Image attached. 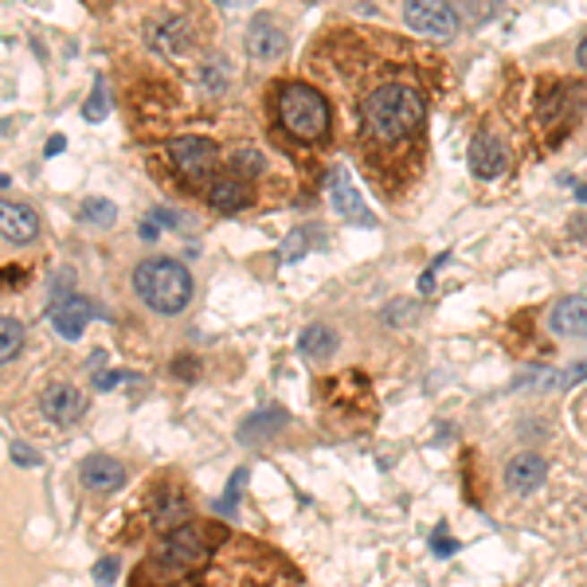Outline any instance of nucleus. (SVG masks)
I'll list each match as a JSON object with an SVG mask.
<instances>
[{
    "label": "nucleus",
    "instance_id": "nucleus-11",
    "mask_svg": "<svg viewBox=\"0 0 587 587\" xmlns=\"http://www.w3.org/2000/svg\"><path fill=\"white\" fill-rule=\"evenodd\" d=\"M329 200H333V208L341 211L345 220L352 223H365V228H376V216L365 208V200H360V192L349 185L345 168H333V188H329Z\"/></svg>",
    "mask_w": 587,
    "mask_h": 587
},
{
    "label": "nucleus",
    "instance_id": "nucleus-6",
    "mask_svg": "<svg viewBox=\"0 0 587 587\" xmlns=\"http://www.w3.org/2000/svg\"><path fill=\"white\" fill-rule=\"evenodd\" d=\"M403 20L431 39H451L458 31V16L451 0H403Z\"/></svg>",
    "mask_w": 587,
    "mask_h": 587
},
{
    "label": "nucleus",
    "instance_id": "nucleus-28",
    "mask_svg": "<svg viewBox=\"0 0 587 587\" xmlns=\"http://www.w3.org/2000/svg\"><path fill=\"white\" fill-rule=\"evenodd\" d=\"M117 568H122V564H117V557H102L99 564H94V583H99V587H110V583L117 580Z\"/></svg>",
    "mask_w": 587,
    "mask_h": 587
},
{
    "label": "nucleus",
    "instance_id": "nucleus-15",
    "mask_svg": "<svg viewBox=\"0 0 587 587\" xmlns=\"http://www.w3.org/2000/svg\"><path fill=\"white\" fill-rule=\"evenodd\" d=\"M548 329L557 337H587V302L583 298H560L548 317Z\"/></svg>",
    "mask_w": 587,
    "mask_h": 587
},
{
    "label": "nucleus",
    "instance_id": "nucleus-21",
    "mask_svg": "<svg viewBox=\"0 0 587 587\" xmlns=\"http://www.w3.org/2000/svg\"><path fill=\"white\" fill-rule=\"evenodd\" d=\"M279 427H286V411H266V415H251V419H243L239 427V439L243 443H255V439H263V435H274Z\"/></svg>",
    "mask_w": 587,
    "mask_h": 587
},
{
    "label": "nucleus",
    "instance_id": "nucleus-22",
    "mask_svg": "<svg viewBox=\"0 0 587 587\" xmlns=\"http://www.w3.org/2000/svg\"><path fill=\"white\" fill-rule=\"evenodd\" d=\"M20 349H24V325H20L16 317H4V322H0V360L13 365L20 357Z\"/></svg>",
    "mask_w": 587,
    "mask_h": 587
},
{
    "label": "nucleus",
    "instance_id": "nucleus-32",
    "mask_svg": "<svg viewBox=\"0 0 587 587\" xmlns=\"http://www.w3.org/2000/svg\"><path fill=\"white\" fill-rule=\"evenodd\" d=\"M431 544H435V557H451V552H454V540H446V532H443V529H435Z\"/></svg>",
    "mask_w": 587,
    "mask_h": 587
},
{
    "label": "nucleus",
    "instance_id": "nucleus-17",
    "mask_svg": "<svg viewBox=\"0 0 587 587\" xmlns=\"http://www.w3.org/2000/svg\"><path fill=\"white\" fill-rule=\"evenodd\" d=\"M575 91L572 87H557V91H548L544 94V102H540V122L548 125V130H564V125L575 117Z\"/></svg>",
    "mask_w": 587,
    "mask_h": 587
},
{
    "label": "nucleus",
    "instance_id": "nucleus-3",
    "mask_svg": "<svg viewBox=\"0 0 587 587\" xmlns=\"http://www.w3.org/2000/svg\"><path fill=\"white\" fill-rule=\"evenodd\" d=\"M211 532H216V529H208V525H180V529H173L161 540V548H157V557L145 568V575L153 583H168V580H180V575L196 572L200 564L208 560V552H211V544H208Z\"/></svg>",
    "mask_w": 587,
    "mask_h": 587
},
{
    "label": "nucleus",
    "instance_id": "nucleus-2",
    "mask_svg": "<svg viewBox=\"0 0 587 587\" xmlns=\"http://www.w3.org/2000/svg\"><path fill=\"white\" fill-rule=\"evenodd\" d=\"M134 290L153 314H180L192 302V274L173 259H145L134 271Z\"/></svg>",
    "mask_w": 587,
    "mask_h": 587
},
{
    "label": "nucleus",
    "instance_id": "nucleus-12",
    "mask_svg": "<svg viewBox=\"0 0 587 587\" xmlns=\"http://www.w3.org/2000/svg\"><path fill=\"white\" fill-rule=\"evenodd\" d=\"M0 231H4L8 243H31L39 235V216L28 204H16V200H4L0 204Z\"/></svg>",
    "mask_w": 587,
    "mask_h": 587
},
{
    "label": "nucleus",
    "instance_id": "nucleus-26",
    "mask_svg": "<svg viewBox=\"0 0 587 587\" xmlns=\"http://www.w3.org/2000/svg\"><path fill=\"white\" fill-rule=\"evenodd\" d=\"M243 482H247V470H235L231 482H228V494H223V501H216V514H231L235 501L243 494Z\"/></svg>",
    "mask_w": 587,
    "mask_h": 587
},
{
    "label": "nucleus",
    "instance_id": "nucleus-4",
    "mask_svg": "<svg viewBox=\"0 0 587 587\" xmlns=\"http://www.w3.org/2000/svg\"><path fill=\"white\" fill-rule=\"evenodd\" d=\"M279 122L286 134L302 137V142H322L329 134V102L322 91L306 87V82H286L279 91Z\"/></svg>",
    "mask_w": 587,
    "mask_h": 587
},
{
    "label": "nucleus",
    "instance_id": "nucleus-33",
    "mask_svg": "<svg viewBox=\"0 0 587 587\" xmlns=\"http://www.w3.org/2000/svg\"><path fill=\"white\" fill-rule=\"evenodd\" d=\"M122 380H134V376L130 372H99V380L94 384H99V388H114V384H122Z\"/></svg>",
    "mask_w": 587,
    "mask_h": 587
},
{
    "label": "nucleus",
    "instance_id": "nucleus-8",
    "mask_svg": "<svg viewBox=\"0 0 587 587\" xmlns=\"http://www.w3.org/2000/svg\"><path fill=\"white\" fill-rule=\"evenodd\" d=\"M79 482L94 489V494H110V489L125 486V466L110 454H91V458H82V466H79Z\"/></svg>",
    "mask_w": 587,
    "mask_h": 587
},
{
    "label": "nucleus",
    "instance_id": "nucleus-16",
    "mask_svg": "<svg viewBox=\"0 0 587 587\" xmlns=\"http://www.w3.org/2000/svg\"><path fill=\"white\" fill-rule=\"evenodd\" d=\"M188 497L180 494V489H161V497L153 501V525L157 529H165V532H173V529H180V525H188Z\"/></svg>",
    "mask_w": 587,
    "mask_h": 587
},
{
    "label": "nucleus",
    "instance_id": "nucleus-25",
    "mask_svg": "<svg viewBox=\"0 0 587 587\" xmlns=\"http://www.w3.org/2000/svg\"><path fill=\"white\" fill-rule=\"evenodd\" d=\"M200 82H204L208 91H228V63H220V59H211L204 63V71H200Z\"/></svg>",
    "mask_w": 587,
    "mask_h": 587
},
{
    "label": "nucleus",
    "instance_id": "nucleus-37",
    "mask_svg": "<svg viewBox=\"0 0 587 587\" xmlns=\"http://www.w3.org/2000/svg\"><path fill=\"white\" fill-rule=\"evenodd\" d=\"M157 235H161L157 231V223H142V239H157Z\"/></svg>",
    "mask_w": 587,
    "mask_h": 587
},
{
    "label": "nucleus",
    "instance_id": "nucleus-29",
    "mask_svg": "<svg viewBox=\"0 0 587 587\" xmlns=\"http://www.w3.org/2000/svg\"><path fill=\"white\" fill-rule=\"evenodd\" d=\"M231 168H239V173L255 177V173H263V157H259V153H251V149H243V153H235V157H231Z\"/></svg>",
    "mask_w": 587,
    "mask_h": 587
},
{
    "label": "nucleus",
    "instance_id": "nucleus-14",
    "mask_svg": "<svg viewBox=\"0 0 587 587\" xmlns=\"http://www.w3.org/2000/svg\"><path fill=\"white\" fill-rule=\"evenodd\" d=\"M247 51H251V59H259V63L279 59L286 51V31L279 24H271V20H255L247 31Z\"/></svg>",
    "mask_w": 587,
    "mask_h": 587
},
{
    "label": "nucleus",
    "instance_id": "nucleus-38",
    "mask_svg": "<svg viewBox=\"0 0 587 587\" xmlns=\"http://www.w3.org/2000/svg\"><path fill=\"white\" fill-rule=\"evenodd\" d=\"M216 4H231V0H216Z\"/></svg>",
    "mask_w": 587,
    "mask_h": 587
},
{
    "label": "nucleus",
    "instance_id": "nucleus-35",
    "mask_svg": "<svg viewBox=\"0 0 587 587\" xmlns=\"http://www.w3.org/2000/svg\"><path fill=\"white\" fill-rule=\"evenodd\" d=\"M153 216H157V223H168V228H173V223H180V220H177V211H165V208H157Z\"/></svg>",
    "mask_w": 587,
    "mask_h": 587
},
{
    "label": "nucleus",
    "instance_id": "nucleus-34",
    "mask_svg": "<svg viewBox=\"0 0 587 587\" xmlns=\"http://www.w3.org/2000/svg\"><path fill=\"white\" fill-rule=\"evenodd\" d=\"M63 149H67V137H59V134H56V137H51V142L44 145V157H59Z\"/></svg>",
    "mask_w": 587,
    "mask_h": 587
},
{
    "label": "nucleus",
    "instance_id": "nucleus-10",
    "mask_svg": "<svg viewBox=\"0 0 587 587\" xmlns=\"http://www.w3.org/2000/svg\"><path fill=\"white\" fill-rule=\"evenodd\" d=\"M82 411H87V400H82V392L74 388V384H51L44 392V415L51 423H59V427L79 423Z\"/></svg>",
    "mask_w": 587,
    "mask_h": 587
},
{
    "label": "nucleus",
    "instance_id": "nucleus-18",
    "mask_svg": "<svg viewBox=\"0 0 587 587\" xmlns=\"http://www.w3.org/2000/svg\"><path fill=\"white\" fill-rule=\"evenodd\" d=\"M211 208L223 211V216H231V211H243L247 208V185H243L239 177H216L211 180V192H208Z\"/></svg>",
    "mask_w": 587,
    "mask_h": 587
},
{
    "label": "nucleus",
    "instance_id": "nucleus-36",
    "mask_svg": "<svg viewBox=\"0 0 587 587\" xmlns=\"http://www.w3.org/2000/svg\"><path fill=\"white\" fill-rule=\"evenodd\" d=\"M575 59H580V67L587 71V36L580 39V47H575Z\"/></svg>",
    "mask_w": 587,
    "mask_h": 587
},
{
    "label": "nucleus",
    "instance_id": "nucleus-27",
    "mask_svg": "<svg viewBox=\"0 0 587 587\" xmlns=\"http://www.w3.org/2000/svg\"><path fill=\"white\" fill-rule=\"evenodd\" d=\"M106 110H110V106H106V82L99 79V82H94V94H91L87 110H82V117H87V122H102Z\"/></svg>",
    "mask_w": 587,
    "mask_h": 587
},
{
    "label": "nucleus",
    "instance_id": "nucleus-13",
    "mask_svg": "<svg viewBox=\"0 0 587 587\" xmlns=\"http://www.w3.org/2000/svg\"><path fill=\"white\" fill-rule=\"evenodd\" d=\"M505 165H509V157H505V145L497 142V137H474V145H470V168H474V177H482V180H494L505 173Z\"/></svg>",
    "mask_w": 587,
    "mask_h": 587
},
{
    "label": "nucleus",
    "instance_id": "nucleus-23",
    "mask_svg": "<svg viewBox=\"0 0 587 587\" xmlns=\"http://www.w3.org/2000/svg\"><path fill=\"white\" fill-rule=\"evenodd\" d=\"M560 376H564V372H552V368H525V372H517V388L521 392L560 388Z\"/></svg>",
    "mask_w": 587,
    "mask_h": 587
},
{
    "label": "nucleus",
    "instance_id": "nucleus-20",
    "mask_svg": "<svg viewBox=\"0 0 587 587\" xmlns=\"http://www.w3.org/2000/svg\"><path fill=\"white\" fill-rule=\"evenodd\" d=\"M153 47L157 51H168V56H180L188 47V28L185 20H165L161 28H153Z\"/></svg>",
    "mask_w": 587,
    "mask_h": 587
},
{
    "label": "nucleus",
    "instance_id": "nucleus-7",
    "mask_svg": "<svg viewBox=\"0 0 587 587\" xmlns=\"http://www.w3.org/2000/svg\"><path fill=\"white\" fill-rule=\"evenodd\" d=\"M91 314H94V306L79 290H59V294H51V302H47V322L63 341H79L91 322Z\"/></svg>",
    "mask_w": 587,
    "mask_h": 587
},
{
    "label": "nucleus",
    "instance_id": "nucleus-24",
    "mask_svg": "<svg viewBox=\"0 0 587 587\" xmlns=\"http://www.w3.org/2000/svg\"><path fill=\"white\" fill-rule=\"evenodd\" d=\"M79 220H82V223H94V228H110V223L117 220V211H114L110 200L94 196V200H87V204L79 208Z\"/></svg>",
    "mask_w": 587,
    "mask_h": 587
},
{
    "label": "nucleus",
    "instance_id": "nucleus-31",
    "mask_svg": "<svg viewBox=\"0 0 587 587\" xmlns=\"http://www.w3.org/2000/svg\"><path fill=\"white\" fill-rule=\"evenodd\" d=\"M8 451H13V462H20V466H36V462H39V458L31 454L24 443H13V446H8Z\"/></svg>",
    "mask_w": 587,
    "mask_h": 587
},
{
    "label": "nucleus",
    "instance_id": "nucleus-19",
    "mask_svg": "<svg viewBox=\"0 0 587 587\" xmlns=\"http://www.w3.org/2000/svg\"><path fill=\"white\" fill-rule=\"evenodd\" d=\"M333 349H337V333L329 325H306L302 333H298V352L309 357V360L333 357Z\"/></svg>",
    "mask_w": 587,
    "mask_h": 587
},
{
    "label": "nucleus",
    "instance_id": "nucleus-5",
    "mask_svg": "<svg viewBox=\"0 0 587 587\" xmlns=\"http://www.w3.org/2000/svg\"><path fill=\"white\" fill-rule=\"evenodd\" d=\"M168 157H173L177 173L188 180V185H204L216 173V145L208 142V137H177L173 145H168Z\"/></svg>",
    "mask_w": 587,
    "mask_h": 587
},
{
    "label": "nucleus",
    "instance_id": "nucleus-9",
    "mask_svg": "<svg viewBox=\"0 0 587 587\" xmlns=\"http://www.w3.org/2000/svg\"><path fill=\"white\" fill-rule=\"evenodd\" d=\"M544 478H548V462H544V454H537V451L514 454L505 462V486L514 489V494H532V489L544 486Z\"/></svg>",
    "mask_w": 587,
    "mask_h": 587
},
{
    "label": "nucleus",
    "instance_id": "nucleus-1",
    "mask_svg": "<svg viewBox=\"0 0 587 587\" xmlns=\"http://www.w3.org/2000/svg\"><path fill=\"white\" fill-rule=\"evenodd\" d=\"M423 94L415 87H403V82H384L360 102V122H365L368 137L392 145L400 137H411L423 125Z\"/></svg>",
    "mask_w": 587,
    "mask_h": 587
},
{
    "label": "nucleus",
    "instance_id": "nucleus-30",
    "mask_svg": "<svg viewBox=\"0 0 587 587\" xmlns=\"http://www.w3.org/2000/svg\"><path fill=\"white\" fill-rule=\"evenodd\" d=\"M306 247H309V243H306V235H302V231H294L290 239L282 243V263H298V259H302V255H306Z\"/></svg>",
    "mask_w": 587,
    "mask_h": 587
}]
</instances>
